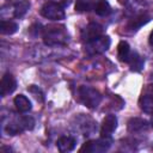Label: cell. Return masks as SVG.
Returning a JSON list of instances; mask_svg holds the SVG:
<instances>
[{"mask_svg":"<svg viewBox=\"0 0 153 153\" xmlns=\"http://www.w3.org/2000/svg\"><path fill=\"white\" fill-rule=\"evenodd\" d=\"M17 88V81L11 73H5L1 78L0 82V94L1 97H6L7 94L12 93Z\"/></svg>","mask_w":153,"mask_h":153,"instance_id":"30bf717a","label":"cell"},{"mask_svg":"<svg viewBox=\"0 0 153 153\" xmlns=\"http://www.w3.org/2000/svg\"><path fill=\"white\" fill-rule=\"evenodd\" d=\"M147 127H148L147 121L140 117H131L127 123V128L129 133H141L146 130Z\"/></svg>","mask_w":153,"mask_h":153,"instance_id":"7c38bea8","label":"cell"},{"mask_svg":"<svg viewBox=\"0 0 153 153\" xmlns=\"http://www.w3.org/2000/svg\"><path fill=\"white\" fill-rule=\"evenodd\" d=\"M117 128V117L112 114L106 115L102 122V127H100V137H106L110 139L112 133L116 130Z\"/></svg>","mask_w":153,"mask_h":153,"instance_id":"ba28073f","label":"cell"},{"mask_svg":"<svg viewBox=\"0 0 153 153\" xmlns=\"http://www.w3.org/2000/svg\"><path fill=\"white\" fill-rule=\"evenodd\" d=\"M41 16H43L47 19L50 20H62L66 17L65 13V6L60 2H55V1H48L45 2L41 10H39Z\"/></svg>","mask_w":153,"mask_h":153,"instance_id":"277c9868","label":"cell"},{"mask_svg":"<svg viewBox=\"0 0 153 153\" xmlns=\"http://www.w3.org/2000/svg\"><path fill=\"white\" fill-rule=\"evenodd\" d=\"M79 100L88 109H96L102 102V94L91 86H80L78 88Z\"/></svg>","mask_w":153,"mask_h":153,"instance_id":"3957f363","label":"cell"},{"mask_svg":"<svg viewBox=\"0 0 153 153\" xmlns=\"http://www.w3.org/2000/svg\"><path fill=\"white\" fill-rule=\"evenodd\" d=\"M35 127V120L31 116H16L5 124V130L10 135H18Z\"/></svg>","mask_w":153,"mask_h":153,"instance_id":"7a4b0ae2","label":"cell"},{"mask_svg":"<svg viewBox=\"0 0 153 153\" xmlns=\"http://www.w3.org/2000/svg\"><path fill=\"white\" fill-rule=\"evenodd\" d=\"M13 103H14V105H16V109H17L19 112H22V114L29 112V111L31 110V108H32L30 99H29L26 96H24V94H18V96H16L14 99H13Z\"/></svg>","mask_w":153,"mask_h":153,"instance_id":"4fadbf2b","label":"cell"},{"mask_svg":"<svg viewBox=\"0 0 153 153\" xmlns=\"http://www.w3.org/2000/svg\"><path fill=\"white\" fill-rule=\"evenodd\" d=\"M111 44V39L109 36H105V35H102L100 37L88 42V43H85V51L87 55H98V54H102L104 51H106L109 49Z\"/></svg>","mask_w":153,"mask_h":153,"instance_id":"5b68a950","label":"cell"},{"mask_svg":"<svg viewBox=\"0 0 153 153\" xmlns=\"http://www.w3.org/2000/svg\"><path fill=\"white\" fill-rule=\"evenodd\" d=\"M1 151H2V152H4V151H8V152H10V151H12V149H11L10 147H1Z\"/></svg>","mask_w":153,"mask_h":153,"instance_id":"7402d4cb","label":"cell"},{"mask_svg":"<svg viewBox=\"0 0 153 153\" xmlns=\"http://www.w3.org/2000/svg\"><path fill=\"white\" fill-rule=\"evenodd\" d=\"M111 146V139L100 137L97 140H90L80 147V152L86 153H103L106 152Z\"/></svg>","mask_w":153,"mask_h":153,"instance_id":"8992f818","label":"cell"},{"mask_svg":"<svg viewBox=\"0 0 153 153\" xmlns=\"http://www.w3.org/2000/svg\"><path fill=\"white\" fill-rule=\"evenodd\" d=\"M148 44L153 48V30H152L151 33H149V37H148Z\"/></svg>","mask_w":153,"mask_h":153,"instance_id":"44dd1931","label":"cell"},{"mask_svg":"<svg viewBox=\"0 0 153 153\" xmlns=\"http://www.w3.org/2000/svg\"><path fill=\"white\" fill-rule=\"evenodd\" d=\"M75 145H76V140L73 137V136H61L57 141H56V147L60 152L62 153H66V152H71L75 148Z\"/></svg>","mask_w":153,"mask_h":153,"instance_id":"8fae6325","label":"cell"},{"mask_svg":"<svg viewBox=\"0 0 153 153\" xmlns=\"http://www.w3.org/2000/svg\"><path fill=\"white\" fill-rule=\"evenodd\" d=\"M103 35V26L98 23H88L84 29H81V38L85 43H88Z\"/></svg>","mask_w":153,"mask_h":153,"instance_id":"52a82bcc","label":"cell"},{"mask_svg":"<svg viewBox=\"0 0 153 153\" xmlns=\"http://www.w3.org/2000/svg\"><path fill=\"white\" fill-rule=\"evenodd\" d=\"M42 38L45 45H65L69 42V33L63 25H49L42 30Z\"/></svg>","mask_w":153,"mask_h":153,"instance_id":"6da1fadb","label":"cell"},{"mask_svg":"<svg viewBox=\"0 0 153 153\" xmlns=\"http://www.w3.org/2000/svg\"><path fill=\"white\" fill-rule=\"evenodd\" d=\"M141 110L148 114H153V84L148 85L139 99Z\"/></svg>","mask_w":153,"mask_h":153,"instance_id":"9c48e42d","label":"cell"},{"mask_svg":"<svg viewBox=\"0 0 153 153\" xmlns=\"http://www.w3.org/2000/svg\"><path fill=\"white\" fill-rule=\"evenodd\" d=\"M131 55V51H130V47L129 44L126 42V41H121L117 45V56H118V60L122 61V62H128L129 57Z\"/></svg>","mask_w":153,"mask_h":153,"instance_id":"e0dca14e","label":"cell"},{"mask_svg":"<svg viewBox=\"0 0 153 153\" xmlns=\"http://www.w3.org/2000/svg\"><path fill=\"white\" fill-rule=\"evenodd\" d=\"M130 67V69L133 72H140L142 68H143V65H145V59L142 56H140L137 53H131L128 62H127Z\"/></svg>","mask_w":153,"mask_h":153,"instance_id":"2e32d148","label":"cell"},{"mask_svg":"<svg viewBox=\"0 0 153 153\" xmlns=\"http://www.w3.org/2000/svg\"><path fill=\"white\" fill-rule=\"evenodd\" d=\"M29 8H30V1L29 0H20L13 5V16L16 18H22L26 14Z\"/></svg>","mask_w":153,"mask_h":153,"instance_id":"ac0fdd59","label":"cell"},{"mask_svg":"<svg viewBox=\"0 0 153 153\" xmlns=\"http://www.w3.org/2000/svg\"><path fill=\"white\" fill-rule=\"evenodd\" d=\"M149 123H151V127L153 128V114H152V117H151V122Z\"/></svg>","mask_w":153,"mask_h":153,"instance_id":"603a6c76","label":"cell"},{"mask_svg":"<svg viewBox=\"0 0 153 153\" xmlns=\"http://www.w3.org/2000/svg\"><path fill=\"white\" fill-rule=\"evenodd\" d=\"M93 11L99 17H106L111 12L110 4L106 0H94L93 2Z\"/></svg>","mask_w":153,"mask_h":153,"instance_id":"9a60e30c","label":"cell"},{"mask_svg":"<svg viewBox=\"0 0 153 153\" xmlns=\"http://www.w3.org/2000/svg\"><path fill=\"white\" fill-rule=\"evenodd\" d=\"M93 0H76L75 1V11L79 13L90 12L93 10Z\"/></svg>","mask_w":153,"mask_h":153,"instance_id":"ffe728a7","label":"cell"},{"mask_svg":"<svg viewBox=\"0 0 153 153\" xmlns=\"http://www.w3.org/2000/svg\"><path fill=\"white\" fill-rule=\"evenodd\" d=\"M151 20V17L146 13H141V14H136L134 16L129 23H128V27L131 29V30H137L140 29L141 26H143L145 24H147L148 22Z\"/></svg>","mask_w":153,"mask_h":153,"instance_id":"5bb4252c","label":"cell"},{"mask_svg":"<svg viewBox=\"0 0 153 153\" xmlns=\"http://www.w3.org/2000/svg\"><path fill=\"white\" fill-rule=\"evenodd\" d=\"M18 30V24L13 20H1L0 24V32L2 35H13Z\"/></svg>","mask_w":153,"mask_h":153,"instance_id":"d6986e66","label":"cell"}]
</instances>
